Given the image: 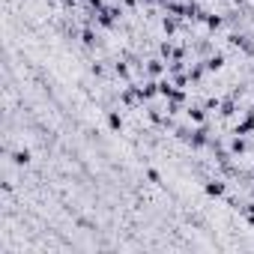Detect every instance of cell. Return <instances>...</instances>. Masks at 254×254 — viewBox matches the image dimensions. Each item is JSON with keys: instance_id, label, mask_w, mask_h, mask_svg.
<instances>
[{"instance_id": "cell-1", "label": "cell", "mask_w": 254, "mask_h": 254, "mask_svg": "<svg viewBox=\"0 0 254 254\" xmlns=\"http://www.w3.org/2000/svg\"><path fill=\"white\" fill-rule=\"evenodd\" d=\"M236 165H242V168H251V165H254V156H251V153H245V156H239V159H236Z\"/></svg>"}, {"instance_id": "cell-2", "label": "cell", "mask_w": 254, "mask_h": 254, "mask_svg": "<svg viewBox=\"0 0 254 254\" xmlns=\"http://www.w3.org/2000/svg\"><path fill=\"white\" fill-rule=\"evenodd\" d=\"M251 6H254V0H251Z\"/></svg>"}]
</instances>
